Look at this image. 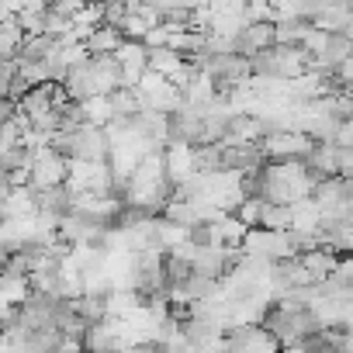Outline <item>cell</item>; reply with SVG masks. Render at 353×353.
Listing matches in <instances>:
<instances>
[{
	"instance_id": "6da1fadb",
	"label": "cell",
	"mask_w": 353,
	"mask_h": 353,
	"mask_svg": "<svg viewBox=\"0 0 353 353\" xmlns=\"http://www.w3.org/2000/svg\"><path fill=\"white\" fill-rule=\"evenodd\" d=\"M315 139L301 128H270L260 135V149L267 159H305Z\"/></svg>"
},
{
	"instance_id": "7a4b0ae2",
	"label": "cell",
	"mask_w": 353,
	"mask_h": 353,
	"mask_svg": "<svg viewBox=\"0 0 353 353\" xmlns=\"http://www.w3.org/2000/svg\"><path fill=\"white\" fill-rule=\"evenodd\" d=\"M66 170H70V156L59 152L56 145H42L39 152H32V188L49 191L66 184Z\"/></svg>"
},
{
	"instance_id": "3957f363",
	"label": "cell",
	"mask_w": 353,
	"mask_h": 353,
	"mask_svg": "<svg viewBox=\"0 0 353 353\" xmlns=\"http://www.w3.org/2000/svg\"><path fill=\"white\" fill-rule=\"evenodd\" d=\"M225 343H229V350H243V353H274V350H281V339L263 322L232 325V332H225Z\"/></svg>"
},
{
	"instance_id": "277c9868",
	"label": "cell",
	"mask_w": 353,
	"mask_h": 353,
	"mask_svg": "<svg viewBox=\"0 0 353 353\" xmlns=\"http://www.w3.org/2000/svg\"><path fill=\"white\" fill-rule=\"evenodd\" d=\"M108 152H111V142H108L104 125H90V121H80V128L73 132L66 145V156H80V159H108Z\"/></svg>"
},
{
	"instance_id": "5b68a950",
	"label": "cell",
	"mask_w": 353,
	"mask_h": 353,
	"mask_svg": "<svg viewBox=\"0 0 353 353\" xmlns=\"http://www.w3.org/2000/svg\"><path fill=\"white\" fill-rule=\"evenodd\" d=\"M163 159H166V176H170V184H184L188 176L198 170L194 166V142H184V139H170L163 145Z\"/></svg>"
},
{
	"instance_id": "8992f818",
	"label": "cell",
	"mask_w": 353,
	"mask_h": 353,
	"mask_svg": "<svg viewBox=\"0 0 353 353\" xmlns=\"http://www.w3.org/2000/svg\"><path fill=\"white\" fill-rule=\"evenodd\" d=\"M181 94H184V104H191L198 111H208L215 104V97H219V80L208 70H194L191 80L181 87Z\"/></svg>"
},
{
	"instance_id": "52a82bcc",
	"label": "cell",
	"mask_w": 353,
	"mask_h": 353,
	"mask_svg": "<svg viewBox=\"0 0 353 353\" xmlns=\"http://www.w3.org/2000/svg\"><path fill=\"white\" fill-rule=\"evenodd\" d=\"M270 46H277L274 21H246L243 32L236 35V52H243V56H256V52H263Z\"/></svg>"
},
{
	"instance_id": "ba28073f",
	"label": "cell",
	"mask_w": 353,
	"mask_h": 353,
	"mask_svg": "<svg viewBox=\"0 0 353 353\" xmlns=\"http://www.w3.org/2000/svg\"><path fill=\"white\" fill-rule=\"evenodd\" d=\"M35 212H39V191L32 184L11 188L8 198L0 201V219H25V215H35Z\"/></svg>"
},
{
	"instance_id": "9c48e42d",
	"label": "cell",
	"mask_w": 353,
	"mask_h": 353,
	"mask_svg": "<svg viewBox=\"0 0 353 353\" xmlns=\"http://www.w3.org/2000/svg\"><path fill=\"white\" fill-rule=\"evenodd\" d=\"M191 267H194L198 274H208V277H222V274L229 270V250H225V246H212V243H198Z\"/></svg>"
},
{
	"instance_id": "30bf717a",
	"label": "cell",
	"mask_w": 353,
	"mask_h": 353,
	"mask_svg": "<svg viewBox=\"0 0 353 353\" xmlns=\"http://www.w3.org/2000/svg\"><path fill=\"white\" fill-rule=\"evenodd\" d=\"M32 294V281L28 274H8L0 270V308H18L25 305Z\"/></svg>"
},
{
	"instance_id": "8fae6325",
	"label": "cell",
	"mask_w": 353,
	"mask_h": 353,
	"mask_svg": "<svg viewBox=\"0 0 353 353\" xmlns=\"http://www.w3.org/2000/svg\"><path fill=\"white\" fill-rule=\"evenodd\" d=\"M353 52V39L346 35V32H329V42H325V49L315 56V70H336L346 56Z\"/></svg>"
},
{
	"instance_id": "7c38bea8",
	"label": "cell",
	"mask_w": 353,
	"mask_h": 353,
	"mask_svg": "<svg viewBox=\"0 0 353 353\" xmlns=\"http://www.w3.org/2000/svg\"><path fill=\"white\" fill-rule=\"evenodd\" d=\"M319 225H322V208L312 194L291 201V229L294 232H319Z\"/></svg>"
},
{
	"instance_id": "4fadbf2b",
	"label": "cell",
	"mask_w": 353,
	"mask_h": 353,
	"mask_svg": "<svg viewBox=\"0 0 353 353\" xmlns=\"http://www.w3.org/2000/svg\"><path fill=\"white\" fill-rule=\"evenodd\" d=\"M90 73H94L97 94H111L114 87H121V66L114 56H90Z\"/></svg>"
},
{
	"instance_id": "5bb4252c",
	"label": "cell",
	"mask_w": 353,
	"mask_h": 353,
	"mask_svg": "<svg viewBox=\"0 0 353 353\" xmlns=\"http://www.w3.org/2000/svg\"><path fill=\"white\" fill-rule=\"evenodd\" d=\"M73 39H80V42H87V35L97 28V25H104V4L101 0H90V4H80L77 11H73Z\"/></svg>"
},
{
	"instance_id": "9a60e30c",
	"label": "cell",
	"mask_w": 353,
	"mask_h": 353,
	"mask_svg": "<svg viewBox=\"0 0 353 353\" xmlns=\"http://www.w3.org/2000/svg\"><path fill=\"white\" fill-rule=\"evenodd\" d=\"M312 28L308 18H298V14H277L274 18V39L277 46H301L305 32Z\"/></svg>"
},
{
	"instance_id": "2e32d148",
	"label": "cell",
	"mask_w": 353,
	"mask_h": 353,
	"mask_svg": "<svg viewBox=\"0 0 353 353\" xmlns=\"http://www.w3.org/2000/svg\"><path fill=\"white\" fill-rule=\"evenodd\" d=\"M125 42V35H121V28L118 25H97L90 35H87V52L90 56H114V49Z\"/></svg>"
},
{
	"instance_id": "e0dca14e",
	"label": "cell",
	"mask_w": 353,
	"mask_h": 353,
	"mask_svg": "<svg viewBox=\"0 0 353 353\" xmlns=\"http://www.w3.org/2000/svg\"><path fill=\"white\" fill-rule=\"evenodd\" d=\"M63 87H66V97L70 101H83V97L97 94V83H94V73H90V59L80 63V66H70Z\"/></svg>"
},
{
	"instance_id": "ac0fdd59",
	"label": "cell",
	"mask_w": 353,
	"mask_h": 353,
	"mask_svg": "<svg viewBox=\"0 0 353 353\" xmlns=\"http://www.w3.org/2000/svg\"><path fill=\"white\" fill-rule=\"evenodd\" d=\"M301 256V263L308 267V274H312V281L319 284V281H325L329 274H332V267H336V260H339V253L336 250H329V246H315V250H305V253H298Z\"/></svg>"
},
{
	"instance_id": "d6986e66",
	"label": "cell",
	"mask_w": 353,
	"mask_h": 353,
	"mask_svg": "<svg viewBox=\"0 0 353 353\" xmlns=\"http://www.w3.org/2000/svg\"><path fill=\"white\" fill-rule=\"evenodd\" d=\"M108 101H111L114 118H132V114H139V111L145 108V97H142L139 87H114V90L108 94Z\"/></svg>"
},
{
	"instance_id": "ffe728a7",
	"label": "cell",
	"mask_w": 353,
	"mask_h": 353,
	"mask_svg": "<svg viewBox=\"0 0 353 353\" xmlns=\"http://www.w3.org/2000/svg\"><path fill=\"white\" fill-rule=\"evenodd\" d=\"M77 111H80V118H83V121H90V125H108V121L114 118L108 94H90V97L77 101Z\"/></svg>"
},
{
	"instance_id": "44dd1931",
	"label": "cell",
	"mask_w": 353,
	"mask_h": 353,
	"mask_svg": "<svg viewBox=\"0 0 353 353\" xmlns=\"http://www.w3.org/2000/svg\"><path fill=\"white\" fill-rule=\"evenodd\" d=\"M56 49H59V39L49 35V32L25 35V42H21V49H18V59H49Z\"/></svg>"
},
{
	"instance_id": "7402d4cb",
	"label": "cell",
	"mask_w": 353,
	"mask_h": 353,
	"mask_svg": "<svg viewBox=\"0 0 353 353\" xmlns=\"http://www.w3.org/2000/svg\"><path fill=\"white\" fill-rule=\"evenodd\" d=\"M39 208L42 212H52V215H66L73 208V191L66 184L49 188V191H39Z\"/></svg>"
},
{
	"instance_id": "603a6c76",
	"label": "cell",
	"mask_w": 353,
	"mask_h": 353,
	"mask_svg": "<svg viewBox=\"0 0 353 353\" xmlns=\"http://www.w3.org/2000/svg\"><path fill=\"white\" fill-rule=\"evenodd\" d=\"M263 229H291V205H277V201H263V215H260Z\"/></svg>"
},
{
	"instance_id": "cb8c5ba5",
	"label": "cell",
	"mask_w": 353,
	"mask_h": 353,
	"mask_svg": "<svg viewBox=\"0 0 353 353\" xmlns=\"http://www.w3.org/2000/svg\"><path fill=\"white\" fill-rule=\"evenodd\" d=\"M236 215H239L250 229H253V225H260V215H263V198H260V194H246V198L239 201Z\"/></svg>"
},
{
	"instance_id": "d4e9b609",
	"label": "cell",
	"mask_w": 353,
	"mask_h": 353,
	"mask_svg": "<svg viewBox=\"0 0 353 353\" xmlns=\"http://www.w3.org/2000/svg\"><path fill=\"white\" fill-rule=\"evenodd\" d=\"M118 28H121V35L125 39H145V32L152 28L142 14H135V11H125V18L118 21Z\"/></svg>"
},
{
	"instance_id": "484cf974",
	"label": "cell",
	"mask_w": 353,
	"mask_h": 353,
	"mask_svg": "<svg viewBox=\"0 0 353 353\" xmlns=\"http://www.w3.org/2000/svg\"><path fill=\"white\" fill-rule=\"evenodd\" d=\"M46 11H49V8H46ZM46 11H35V8L18 11V25L25 28V35H39V32H46Z\"/></svg>"
},
{
	"instance_id": "4316f807",
	"label": "cell",
	"mask_w": 353,
	"mask_h": 353,
	"mask_svg": "<svg viewBox=\"0 0 353 353\" xmlns=\"http://www.w3.org/2000/svg\"><path fill=\"white\" fill-rule=\"evenodd\" d=\"M325 42H329V32H322V28H315V25H312V28L305 32V39H301V46H305L312 56H319V52L325 49Z\"/></svg>"
},
{
	"instance_id": "83f0119b",
	"label": "cell",
	"mask_w": 353,
	"mask_h": 353,
	"mask_svg": "<svg viewBox=\"0 0 353 353\" xmlns=\"http://www.w3.org/2000/svg\"><path fill=\"white\" fill-rule=\"evenodd\" d=\"M212 14H246V0H208Z\"/></svg>"
},
{
	"instance_id": "f1b7e54d",
	"label": "cell",
	"mask_w": 353,
	"mask_h": 353,
	"mask_svg": "<svg viewBox=\"0 0 353 353\" xmlns=\"http://www.w3.org/2000/svg\"><path fill=\"white\" fill-rule=\"evenodd\" d=\"M336 80H339V87H346V90H353V52L336 66Z\"/></svg>"
},
{
	"instance_id": "f546056e",
	"label": "cell",
	"mask_w": 353,
	"mask_h": 353,
	"mask_svg": "<svg viewBox=\"0 0 353 353\" xmlns=\"http://www.w3.org/2000/svg\"><path fill=\"white\" fill-rule=\"evenodd\" d=\"M336 142L353 149V114H350V118H339V125H336Z\"/></svg>"
},
{
	"instance_id": "4dcf8cb0",
	"label": "cell",
	"mask_w": 353,
	"mask_h": 353,
	"mask_svg": "<svg viewBox=\"0 0 353 353\" xmlns=\"http://www.w3.org/2000/svg\"><path fill=\"white\" fill-rule=\"evenodd\" d=\"M336 145H339V142H336ZM336 166H339V176H343V173H353V149H350V145H339Z\"/></svg>"
},
{
	"instance_id": "1f68e13d",
	"label": "cell",
	"mask_w": 353,
	"mask_h": 353,
	"mask_svg": "<svg viewBox=\"0 0 353 353\" xmlns=\"http://www.w3.org/2000/svg\"><path fill=\"white\" fill-rule=\"evenodd\" d=\"M18 114V101L14 97H0V125H8Z\"/></svg>"
},
{
	"instance_id": "d6a6232c",
	"label": "cell",
	"mask_w": 353,
	"mask_h": 353,
	"mask_svg": "<svg viewBox=\"0 0 353 353\" xmlns=\"http://www.w3.org/2000/svg\"><path fill=\"white\" fill-rule=\"evenodd\" d=\"M8 256H11V250H8L4 243H0V270H4V263H8Z\"/></svg>"
},
{
	"instance_id": "836d02e7",
	"label": "cell",
	"mask_w": 353,
	"mask_h": 353,
	"mask_svg": "<svg viewBox=\"0 0 353 353\" xmlns=\"http://www.w3.org/2000/svg\"><path fill=\"white\" fill-rule=\"evenodd\" d=\"M46 4H49V8H52V4H56V0H46Z\"/></svg>"
},
{
	"instance_id": "e575fe53",
	"label": "cell",
	"mask_w": 353,
	"mask_h": 353,
	"mask_svg": "<svg viewBox=\"0 0 353 353\" xmlns=\"http://www.w3.org/2000/svg\"><path fill=\"white\" fill-rule=\"evenodd\" d=\"M83 4H90V0H83Z\"/></svg>"
}]
</instances>
